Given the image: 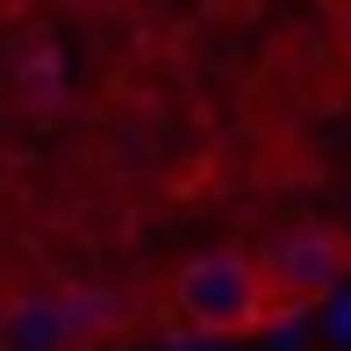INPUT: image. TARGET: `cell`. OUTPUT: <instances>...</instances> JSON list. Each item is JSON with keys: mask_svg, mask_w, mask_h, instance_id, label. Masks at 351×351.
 Listing matches in <instances>:
<instances>
[{"mask_svg": "<svg viewBox=\"0 0 351 351\" xmlns=\"http://www.w3.org/2000/svg\"><path fill=\"white\" fill-rule=\"evenodd\" d=\"M165 315L186 337H208V344H244V337H265V330L287 323L273 287H265L258 251H237V244L194 251L165 287Z\"/></svg>", "mask_w": 351, "mask_h": 351, "instance_id": "cell-1", "label": "cell"}, {"mask_svg": "<svg viewBox=\"0 0 351 351\" xmlns=\"http://www.w3.org/2000/svg\"><path fill=\"white\" fill-rule=\"evenodd\" d=\"M130 315L136 308L108 287H36L0 308V351H108Z\"/></svg>", "mask_w": 351, "mask_h": 351, "instance_id": "cell-2", "label": "cell"}, {"mask_svg": "<svg viewBox=\"0 0 351 351\" xmlns=\"http://www.w3.org/2000/svg\"><path fill=\"white\" fill-rule=\"evenodd\" d=\"M258 265H265V287H273L280 315H308L351 280V230H337V222H294L273 244H258Z\"/></svg>", "mask_w": 351, "mask_h": 351, "instance_id": "cell-3", "label": "cell"}, {"mask_svg": "<svg viewBox=\"0 0 351 351\" xmlns=\"http://www.w3.org/2000/svg\"><path fill=\"white\" fill-rule=\"evenodd\" d=\"M337 51H344V65H351V0L337 8Z\"/></svg>", "mask_w": 351, "mask_h": 351, "instance_id": "cell-4", "label": "cell"}, {"mask_svg": "<svg viewBox=\"0 0 351 351\" xmlns=\"http://www.w3.org/2000/svg\"><path fill=\"white\" fill-rule=\"evenodd\" d=\"M337 8H344V0H337Z\"/></svg>", "mask_w": 351, "mask_h": 351, "instance_id": "cell-5", "label": "cell"}]
</instances>
